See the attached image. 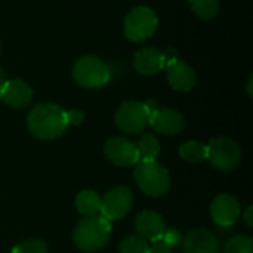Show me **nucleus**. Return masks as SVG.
I'll use <instances>...</instances> for the list:
<instances>
[{"label":"nucleus","instance_id":"nucleus-6","mask_svg":"<svg viewBox=\"0 0 253 253\" xmlns=\"http://www.w3.org/2000/svg\"><path fill=\"white\" fill-rule=\"evenodd\" d=\"M206 147H208L206 159L216 170L230 173L240 165L242 150L237 145V142H234L233 139L224 136L213 138Z\"/></svg>","mask_w":253,"mask_h":253},{"label":"nucleus","instance_id":"nucleus-32","mask_svg":"<svg viewBox=\"0 0 253 253\" xmlns=\"http://www.w3.org/2000/svg\"><path fill=\"white\" fill-rule=\"evenodd\" d=\"M0 52H1V46H0Z\"/></svg>","mask_w":253,"mask_h":253},{"label":"nucleus","instance_id":"nucleus-4","mask_svg":"<svg viewBox=\"0 0 253 253\" xmlns=\"http://www.w3.org/2000/svg\"><path fill=\"white\" fill-rule=\"evenodd\" d=\"M73 77L82 87L98 89L105 86L111 79L108 65L95 55L82 56L73 67Z\"/></svg>","mask_w":253,"mask_h":253},{"label":"nucleus","instance_id":"nucleus-30","mask_svg":"<svg viewBox=\"0 0 253 253\" xmlns=\"http://www.w3.org/2000/svg\"><path fill=\"white\" fill-rule=\"evenodd\" d=\"M4 82H6V80H4V73H3V70L0 68V84L4 83Z\"/></svg>","mask_w":253,"mask_h":253},{"label":"nucleus","instance_id":"nucleus-27","mask_svg":"<svg viewBox=\"0 0 253 253\" xmlns=\"http://www.w3.org/2000/svg\"><path fill=\"white\" fill-rule=\"evenodd\" d=\"M243 219H245V224L252 228L253 227V206H248V209L245 211L243 213Z\"/></svg>","mask_w":253,"mask_h":253},{"label":"nucleus","instance_id":"nucleus-2","mask_svg":"<svg viewBox=\"0 0 253 253\" xmlns=\"http://www.w3.org/2000/svg\"><path fill=\"white\" fill-rule=\"evenodd\" d=\"M111 237V224L101 215L82 218L73 231L74 245L83 252H96L102 249Z\"/></svg>","mask_w":253,"mask_h":253},{"label":"nucleus","instance_id":"nucleus-22","mask_svg":"<svg viewBox=\"0 0 253 253\" xmlns=\"http://www.w3.org/2000/svg\"><path fill=\"white\" fill-rule=\"evenodd\" d=\"M224 253H253V239L251 236H236L228 240Z\"/></svg>","mask_w":253,"mask_h":253},{"label":"nucleus","instance_id":"nucleus-9","mask_svg":"<svg viewBox=\"0 0 253 253\" xmlns=\"http://www.w3.org/2000/svg\"><path fill=\"white\" fill-rule=\"evenodd\" d=\"M104 154L113 165L120 168H130L139 163V153L135 142L122 136L107 139Z\"/></svg>","mask_w":253,"mask_h":253},{"label":"nucleus","instance_id":"nucleus-5","mask_svg":"<svg viewBox=\"0 0 253 253\" xmlns=\"http://www.w3.org/2000/svg\"><path fill=\"white\" fill-rule=\"evenodd\" d=\"M159 27V18L156 12L148 6L133 7L125 18L123 30L127 40L139 43L150 39Z\"/></svg>","mask_w":253,"mask_h":253},{"label":"nucleus","instance_id":"nucleus-20","mask_svg":"<svg viewBox=\"0 0 253 253\" xmlns=\"http://www.w3.org/2000/svg\"><path fill=\"white\" fill-rule=\"evenodd\" d=\"M193 12L202 19H212L219 12V0H188Z\"/></svg>","mask_w":253,"mask_h":253},{"label":"nucleus","instance_id":"nucleus-24","mask_svg":"<svg viewBox=\"0 0 253 253\" xmlns=\"http://www.w3.org/2000/svg\"><path fill=\"white\" fill-rule=\"evenodd\" d=\"M160 243H163L169 249H175L182 243V234L176 228H169V230L166 228L165 234L160 239Z\"/></svg>","mask_w":253,"mask_h":253},{"label":"nucleus","instance_id":"nucleus-21","mask_svg":"<svg viewBox=\"0 0 253 253\" xmlns=\"http://www.w3.org/2000/svg\"><path fill=\"white\" fill-rule=\"evenodd\" d=\"M148 249V242H145L139 236H126L119 245L120 253H147Z\"/></svg>","mask_w":253,"mask_h":253},{"label":"nucleus","instance_id":"nucleus-31","mask_svg":"<svg viewBox=\"0 0 253 253\" xmlns=\"http://www.w3.org/2000/svg\"><path fill=\"white\" fill-rule=\"evenodd\" d=\"M3 99V83L0 84V101Z\"/></svg>","mask_w":253,"mask_h":253},{"label":"nucleus","instance_id":"nucleus-26","mask_svg":"<svg viewBox=\"0 0 253 253\" xmlns=\"http://www.w3.org/2000/svg\"><path fill=\"white\" fill-rule=\"evenodd\" d=\"M147 253H172V249H169L168 246H165L163 243H156L153 248L148 249Z\"/></svg>","mask_w":253,"mask_h":253},{"label":"nucleus","instance_id":"nucleus-23","mask_svg":"<svg viewBox=\"0 0 253 253\" xmlns=\"http://www.w3.org/2000/svg\"><path fill=\"white\" fill-rule=\"evenodd\" d=\"M12 253H49V248L44 240L33 237L16 245L12 249Z\"/></svg>","mask_w":253,"mask_h":253},{"label":"nucleus","instance_id":"nucleus-29","mask_svg":"<svg viewBox=\"0 0 253 253\" xmlns=\"http://www.w3.org/2000/svg\"><path fill=\"white\" fill-rule=\"evenodd\" d=\"M252 80H253V77H251L249 79V82H248V93H249V96H252L253 93H252Z\"/></svg>","mask_w":253,"mask_h":253},{"label":"nucleus","instance_id":"nucleus-18","mask_svg":"<svg viewBox=\"0 0 253 253\" xmlns=\"http://www.w3.org/2000/svg\"><path fill=\"white\" fill-rule=\"evenodd\" d=\"M135 145L139 153V162H154L160 154V141L153 133H142Z\"/></svg>","mask_w":253,"mask_h":253},{"label":"nucleus","instance_id":"nucleus-13","mask_svg":"<svg viewBox=\"0 0 253 253\" xmlns=\"http://www.w3.org/2000/svg\"><path fill=\"white\" fill-rule=\"evenodd\" d=\"M184 253H219L216 236L206 228H194L182 240Z\"/></svg>","mask_w":253,"mask_h":253},{"label":"nucleus","instance_id":"nucleus-14","mask_svg":"<svg viewBox=\"0 0 253 253\" xmlns=\"http://www.w3.org/2000/svg\"><path fill=\"white\" fill-rule=\"evenodd\" d=\"M169 84L178 92H190L196 86V70L185 61L176 59L165 67Z\"/></svg>","mask_w":253,"mask_h":253},{"label":"nucleus","instance_id":"nucleus-8","mask_svg":"<svg viewBox=\"0 0 253 253\" xmlns=\"http://www.w3.org/2000/svg\"><path fill=\"white\" fill-rule=\"evenodd\" d=\"M133 205V194L125 185H116L101 197V216L108 222L122 219L126 216Z\"/></svg>","mask_w":253,"mask_h":253},{"label":"nucleus","instance_id":"nucleus-28","mask_svg":"<svg viewBox=\"0 0 253 253\" xmlns=\"http://www.w3.org/2000/svg\"><path fill=\"white\" fill-rule=\"evenodd\" d=\"M144 104H145L147 110L150 111V114L159 108V104H157V101H156V99H147V102H144Z\"/></svg>","mask_w":253,"mask_h":253},{"label":"nucleus","instance_id":"nucleus-10","mask_svg":"<svg viewBox=\"0 0 253 253\" xmlns=\"http://www.w3.org/2000/svg\"><path fill=\"white\" fill-rule=\"evenodd\" d=\"M240 203L231 194H218L211 205V216L219 227H231L240 216Z\"/></svg>","mask_w":253,"mask_h":253},{"label":"nucleus","instance_id":"nucleus-3","mask_svg":"<svg viewBox=\"0 0 253 253\" xmlns=\"http://www.w3.org/2000/svg\"><path fill=\"white\" fill-rule=\"evenodd\" d=\"M133 178L139 190L148 197H162L170 188V175L165 166L154 162H139L135 166Z\"/></svg>","mask_w":253,"mask_h":253},{"label":"nucleus","instance_id":"nucleus-7","mask_svg":"<svg viewBox=\"0 0 253 253\" xmlns=\"http://www.w3.org/2000/svg\"><path fill=\"white\" fill-rule=\"evenodd\" d=\"M116 125L125 133H141L150 120V111L144 102L125 101L116 111Z\"/></svg>","mask_w":253,"mask_h":253},{"label":"nucleus","instance_id":"nucleus-25","mask_svg":"<svg viewBox=\"0 0 253 253\" xmlns=\"http://www.w3.org/2000/svg\"><path fill=\"white\" fill-rule=\"evenodd\" d=\"M65 116H67V123H68V126L70 125H73V126H77V125H80L82 122H83V119H84V114H83V111L82 110H68V111H65Z\"/></svg>","mask_w":253,"mask_h":253},{"label":"nucleus","instance_id":"nucleus-12","mask_svg":"<svg viewBox=\"0 0 253 253\" xmlns=\"http://www.w3.org/2000/svg\"><path fill=\"white\" fill-rule=\"evenodd\" d=\"M135 231L145 242L157 243L166 231L163 216L154 211H144L135 218Z\"/></svg>","mask_w":253,"mask_h":253},{"label":"nucleus","instance_id":"nucleus-1","mask_svg":"<svg viewBox=\"0 0 253 253\" xmlns=\"http://www.w3.org/2000/svg\"><path fill=\"white\" fill-rule=\"evenodd\" d=\"M27 126L31 135L39 139L50 141L59 138L68 127L65 110L50 102L37 104L27 116Z\"/></svg>","mask_w":253,"mask_h":253},{"label":"nucleus","instance_id":"nucleus-16","mask_svg":"<svg viewBox=\"0 0 253 253\" xmlns=\"http://www.w3.org/2000/svg\"><path fill=\"white\" fill-rule=\"evenodd\" d=\"M135 70L142 76H154L165 68L162 50L156 47H142L133 56Z\"/></svg>","mask_w":253,"mask_h":253},{"label":"nucleus","instance_id":"nucleus-19","mask_svg":"<svg viewBox=\"0 0 253 253\" xmlns=\"http://www.w3.org/2000/svg\"><path fill=\"white\" fill-rule=\"evenodd\" d=\"M179 156L190 163H200L208 157V147L199 141H188L179 147Z\"/></svg>","mask_w":253,"mask_h":253},{"label":"nucleus","instance_id":"nucleus-11","mask_svg":"<svg viewBox=\"0 0 253 253\" xmlns=\"http://www.w3.org/2000/svg\"><path fill=\"white\" fill-rule=\"evenodd\" d=\"M148 125H151L153 129L162 135L176 136L185 126V117L173 108H157L150 114Z\"/></svg>","mask_w":253,"mask_h":253},{"label":"nucleus","instance_id":"nucleus-17","mask_svg":"<svg viewBox=\"0 0 253 253\" xmlns=\"http://www.w3.org/2000/svg\"><path fill=\"white\" fill-rule=\"evenodd\" d=\"M76 208L83 216L99 215L101 211V197L93 190H83L76 197Z\"/></svg>","mask_w":253,"mask_h":253},{"label":"nucleus","instance_id":"nucleus-15","mask_svg":"<svg viewBox=\"0 0 253 253\" xmlns=\"http://www.w3.org/2000/svg\"><path fill=\"white\" fill-rule=\"evenodd\" d=\"M33 99V89L21 79L3 83V102L12 108H25Z\"/></svg>","mask_w":253,"mask_h":253}]
</instances>
